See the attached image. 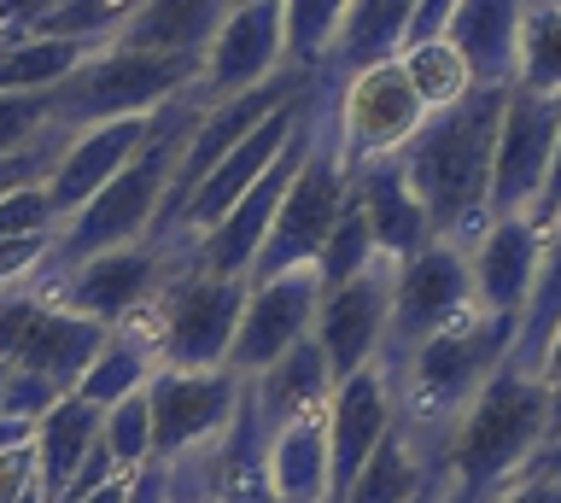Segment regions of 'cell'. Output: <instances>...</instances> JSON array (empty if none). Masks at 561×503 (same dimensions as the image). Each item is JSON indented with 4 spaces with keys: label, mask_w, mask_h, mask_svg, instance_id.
Listing matches in <instances>:
<instances>
[{
    "label": "cell",
    "mask_w": 561,
    "mask_h": 503,
    "mask_svg": "<svg viewBox=\"0 0 561 503\" xmlns=\"http://www.w3.org/2000/svg\"><path fill=\"white\" fill-rule=\"evenodd\" d=\"M30 422H12V415H0V450H18V445H30Z\"/></svg>",
    "instance_id": "cell-48"
},
{
    "label": "cell",
    "mask_w": 561,
    "mask_h": 503,
    "mask_svg": "<svg viewBox=\"0 0 561 503\" xmlns=\"http://www.w3.org/2000/svg\"><path fill=\"white\" fill-rule=\"evenodd\" d=\"M100 422H105V410H94L77 392H65L59 404L35 422L30 450H35V475H42V503H53L70 480H77V468L88 462V450L100 445Z\"/></svg>",
    "instance_id": "cell-24"
},
{
    "label": "cell",
    "mask_w": 561,
    "mask_h": 503,
    "mask_svg": "<svg viewBox=\"0 0 561 503\" xmlns=\"http://www.w3.org/2000/svg\"><path fill=\"white\" fill-rule=\"evenodd\" d=\"M556 135H561V94H533L515 82L503 100L497 152H491V222L526 217L538 205L556 159Z\"/></svg>",
    "instance_id": "cell-12"
},
{
    "label": "cell",
    "mask_w": 561,
    "mask_h": 503,
    "mask_svg": "<svg viewBox=\"0 0 561 503\" xmlns=\"http://www.w3.org/2000/svg\"><path fill=\"white\" fill-rule=\"evenodd\" d=\"M351 0H280V24H287V65L293 71H322L340 47Z\"/></svg>",
    "instance_id": "cell-33"
},
{
    "label": "cell",
    "mask_w": 561,
    "mask_h": 503,
    "mask_svg": "<svg viewBox=\"0 0 561 503\" xmlns=\"http://www.w3.org/2000/svg\"><path fill=\"white\" fill-rule=\"evenodd\" d=\"M427 485H433V468L421 462V450L392 427V433L375 445V457L357 468V480L345 485L340 503H415Z\"/></svg>",
    "instance_id": "cell-31"
},
{
    "label": "cell",
    "mask_w": 561,
    "mask_h": 503,
    "mask_svg": "<svg viewBox=\"0 0 561 503\" xmlns=\"http://www.w3.org/2000/svg\"><path fill=\"white\" fill-rule=\"evenodd\" d=\"M270 480L287 503H328V422H322V410L270 433Z\"/></svg>",
    "instance_id": "cell-28"
},
{
    "label": "cell",
    "mask_w": 561,
    "mask_h": 503,
    "mask_svg": "<svg viewBox=\"0 0 561 503\" xmlns=\"http://www.w3.org/2000/svg\"><path fill=\"white\" fill-rule=\"evenodd\" d=\"M556 334H561V217L543 229L538 282H533V299H526V310H520L515 345H508V369L543 380V357H550Z\"/></svg>",
    "instance_id": "cell-27"
},
{
    "label": "cell",
    "mask_w": 561,
    "mask_h": 503,
    "mask_svg": "<svg viewBox=\"0 0 561 503\" xmlns=\"http://www.w3.org/2000/svg\"><path fill=\"white\" fill-rule=\"evenodd\" d=\"M310 89H316V82H310ZM305 100H310V94H305ZM305 100L280 106L275 117H263V124L245 135V141H240V147L228 152V159H222V164L210 170V176L187 194V205H182V217H175V229H170V235H210V229H217V222H222V217L234 212V205L257 187L263 170H270L280 152H287L293 129H298V117H305ZM170 235H158V240H170Z\"/></svg>",
    "instance_id": "cell-16"
},
{
    "label": "cell",
    "mask_w": 561,
    "mask_h": 503,
    "mask_svg": "<svg viewBox=\"0 0 561 503\" xmlns=\"http://www.w3.org/2000/svg\"><path fill=\"white\" fill-rule=\"evenodd\" d=\"M245 398L234 369H158L147 380L152 410V462H182L193 450L217 445Z\"/></svg>",
    "instance_id": "cell-10"
},
{
    "label": "cell",
    "mask_w": 561,
    "mask_h": 503,
    "mask_svg": "<svg viewBox=\"0 0 561 503\" xmlns=\"http://www.w3.org/2000/svg\"><path fill=\"white\" fill-rule=\"evenodd\" d=\"M533 7H543V0H533Z\"/></svg>",
    "instance_id": "cell-53"
},
{
    "label": "cell",
    "mask_w": 561,
    "mask_h": 503,
    "mask_svg": "<svg viewBox=\"0 0 561 503\" xmlns=\"http://www.w3.org/2000/svg\"><path fill=\"white\" fill-rule=\"evenodd\" d=\"M508 89H468L456 106L427 112L415 141L398 152L403 182L433 222V240L456 252H473L491 229V152H497Z\"/></svg>",
    "instance_id": "cell-1"
},
{
    "label": "cell",
    "mask_w": 561,
    "mask_h": 503,
    "mask_svg": "<svg viewBox=\"0 0 561 503\" xmlns=\"http://www.w3.org/2000/svg\"><path fill=\"white\" fill-rule=\"evenodd\" d=\"M47 240L53 235H30V240H0V293L7 287H24L47 258Z\"/></svg>",
    "instance_id": "cell-42"
},
{
    "label": "cell",
    "mask_w": 561,
    "mask_h": 503,
    "mask_svg": "<svg viewBox=\"0 0 561 503\" xmlns=\"http://www.w3.org/2000/svg\"><path fill=\"white\" fill-rule=\"evenodd\" d=\"M228 12H234V0H147L117 42L123 47H147V54L205 59V47L217 42Z\"/></svg>",
    "instance_id": "cell-25"
},
{
    "label": "cell",
    "mask_w": 561,
    "mask_h": 503,
    "mask_svg": "<svg viewBox=\"0 0 561 503\" xmlns=\"http://www.w3.org/2000/svg\"><path fill=\"white\" fill-rule=\"evenodd\" d=\"M322 422H328V498L340 503L345 485L357 480V468L392 433V387H386V375L375 363L345 375V380H333Z\"/></svg>",
    "instance_id": "cell-17"
},
{
    "label": "cell",
    "mask_w": 561,
    "mask_h": 503,
    "mask_svg": "<svg viewBox=\"0 0 561 503\" xmlns=\"http://www.w3.org/2000/svg\"><path fill=\"white\" fill-rule=\"evenodd\" d=\"M305 152H310V100H305V117H298V129H293V141L287 152L263 170L257 187L245 194L234 212H228L210 235H199V270L210 275H234V282H245L257 264V252H263V240H270L275 229V212H280V199H287V187L298 176V164H305Z\"/></svg>",
    "instance_id": "cell-13"
},
{
    "label": "cell",
    "mask_w": 561,
    "mask_h": 503,
    "mask_svg": "<svg viewBox=\"0 0 561 503\" xmlns=\"http://www.w3.org/2000/svg\"><path fill=\"white\" fill-rule=\"evenodd\" d=\"M526 217H533L538 229H550V222L561 217V135H556V159H550V176H543V194H538V205Z\"/></svg>",
    "instance_id": "cell-46"
},
{
    "label": "cell",
    "mask_w": 561,
    "mask_h": 503,
    "mask_svg": "<svg viewBox=\"0 0 561 503\" xmlns=\"http://www.w3.org/2000/svg\"><path fill=\"white\" fill-rule=\"evenodd\" d=\"M375 258H380V252H375V235H368L363 205H357V199H345V212H340V222H333L328 247L316 252V275H322V293L351 287L368 264H375Z\"/></svg>",
    "instance_id": "cell-35"
},
{
    "label": "cell",
    "mask_w": 561,
    "mask_h": 503,
    "mask_svg": "<svg viewBox=\"0 0 561 503\" xmlns=\"http://www.w3.org/2000/svg\"><path fill=\"white\" fill-rule=\"evenodd\" d=\"M234 7H257V0H234Z\"/></svg>",
    "instance_id": "cell-52"
},
{
    "label": "cell",
    "mask_w": 561,
    "mask_h": 503,
    "mask_svg": "<svg viewBox=\"0 0 561 503\" xmlns=\"http://www.w3.org/2000/svg\"><path fill=\"white\" fill-rule=\"evenodd\" d=\"M100 445L112 450L117 475H135V468L152 462V410H147V392H129L105 410L100 422Z\"/></svg>",
    "instance_id": "cell-37"
},
{
    "label": "cell",
    "mask_w": 561,
    "mask_h": 503,
    "mask_svg": "<svg viewBox=\"0 0 561 503\" xmlns=\"http://www.w3.org/2000/svg\"><path fill=\"white\" fill-rule=\"evenodd\" d=\"M533 0H462L445 42L462 54L473 89H508L520 71V30Z\"/></svg>",
    "instance_id": "cell-20"
},
{
    "label": "cell",
    "mask_w": 561,
    "mask_h": 503,
    "mask_svg": "<svg viewBox=\"0 0 561 503\" xmlns=\"http://www.w3.org/2000/svg\"><path fill=\"white\" fill-rule=\"evenodd\" d=\"M170 106H175V100H170ZM158 124H164V112H152V117H117V124H94V129L70 135L65 152H59V164L47 170V199H53V212H59V222L77 217L82 205L94 199L140 147L152 141Z\"/></svg>",
    "instance_id": "cell-18"
},
{
    "label": "cell",
    "mask_w": 561,
    "mask_h": 503,
    "mask_svg": "<svg viewBox=\"0 0 561 503\" xmlns=\"http://www.w3.org/2000/svg\"><path fill=\"white\" fill-rule=\"evenodd\" d=\"M94 54L100 47H88V42L12 36V42H0V94H53L82 59H94Z\"/></svg>",
    "instance_id": "cell-30"
},
{
    "label": "cell",
    "mask_w": 561,
    "mask_h": 503,
    "mask_svg": "<svg viewBox=\"0 0 561 503\" xmlns=\"http://www.w3.org/2000/svg\"><path fill=\"white\" fill-rule=\"evenodd\" d=\"M210 480H217V503H287L270 480V427L257 422L252 387H245L228 433L210 445Z\"/></svg>",
    "instance_id": "cell-22"
},
{
    "label": "cell",
    "mask_w": 561,
    "mask_h": 503,
    "mask_svg": "<svg viewBox=\"0 0 561 503\" xmlns=\"http://www.w3.org/2000/svg\"><path fill=\"white\" fill-rule=\"evenodd\" d=\"M205 59L187 54H147V47H100L94 59H82L59 89L47 94L53 106V129L59 135H82L94 124H117V117H152L170 100H182L199 89Z\"/></svg>",
    "instance_id": "cell-4"
},
{
    "label": "cell",
    "mask_w": 561,
    "mask_h": 503,
    "mask_svg": "<svg viewBox=\"0 0 561 503\" xmlns=\"http://www.w3.org/2000/svg\"><path fill=\"white\" fill-rule=\"evenodd\" d=\"M199 264V235H170V240H129V247H112L88 264L65 270L59 282L47 287V299H59L65 310L100 322V328H123V322H140L147 310L158 305L182 270Z\"/></svg>",
    "instance_id": "cell-5"
},
{
    "label": "cell",
    "mask_w": 561,
    "mask_h": 503,
    "mask_svg": "<svg viewBox=\"0 0 561 503\" xmlns=\"http://www.w3.org/2000/svg\"><path fill=\"white\" fill-rule=\"evenodd\" d=\"M497 503H561V475H520Z\"/></svg>",
    "instance_id": "cell-45"
},
{
    "label": "cell",
    "mask_w": 561,
    "mask_h": 503,
    "mask_svg": "<svg viewBox=\"0 0 561 503\" xmlns=\"http://www.w3.org/2000/svg\"><path fill=\"white\" fill-rule=\"evenodd\" d=\"M59 387H53V380L47 375H30V369H12L7 375V392H0V415H12V422H42V415L53 410V404H59Z\"/></svg>",
    "instance_id": "cell-40"
},
{
    "label": "cell",
    "mask_w": 561,
    "mask_h": 503,
    "mask_svg": "<svg viewBox=\"0 0 561 503\" xmlns=\"http://www.w3.org/2000/svg\"><path fill=\"white\" fill-rule=\"evenodd\" d=\"M105 334H112V328L65 310L59 299L35 293L30 282L0 293V357H7L12 369L47 375L59 392H77V380L88 375V363L100 357Z\"/></svg>",
    "instance_id": "cell-7"
},
{
    "label": "cell",
    "mask_w": 561,
    "mask_h": 503,
    "mask_svg": "<svg viewBox=\"0 0 561 503\" xmlns=\"http://www.w3.org/2000/svg\"><path fill=\"white\" fill-rule=\"evenodd\" d=\"M287 71V24H280V0H257V7H234L217 42L205 47L199 71V100H234L245 89H263L270 77Z\"/></svg>",
    "instance_id": "cell-14"
},
{
    "label": "cell",
    "mask_w": 561,
    "mask_h": 503,
    "mask_svg": "<svg viewBox=\"0 0 561 503\" xmlns=\"http://www.w3.org/2000/svg\"><path fill=\"white\" fill-rule=\"evenodd\" d=\"M252 387V404H257V422L263 427H287L298 415H316L328 410V392H333V369H328V352L310 340H298L287 357L275 363V369H263L257 380H245Z\"/></svg>",
    "instance_id": "cell-23"
},
{
    "label": "cell",
    "mask_w": 561,
    "mask_h": 503,
    "mask_svg": "<svg viewBox=\"0 0 561 503\" xmlns=\"http://www.w3.org/2000/svg\"><path fill=\"white\" fill-rule=\"evenodd\" d=\"M322 275L316 264L305 270H280L270 282H252L234 328V345H228V369L240 380H257L263 369H275L280 357L293 352L298 340L316 334V317H322Z\"/></svg>",
    "instance_id": "cell-11"
},
{
    "label": "cell",
    "mask_w": 561,
    "mask_h": 503,
    "mask_svg": "<svg viewBox=\"0 0 561 503\" xmlns=\"http://www.w3.org/2000/svg\"><path fill=\"white\" fill-rule=\"evenodd\" d=\"M561 375V334H556V345H550V357H543V380H556Z\"/></svg>",
    "instance_id": "cell-49"
},
{
    "label": "cell",
    "mask_w": 561,
    "mask_h": 503,
    "mask_svg": "<svg viewBox=\"0 0 561 503\" xmlns=\"http://www.w3.org/2000/svg\"><path fill=\"white\" fill-rule=\"evenodd\" d=\"M53 229H59V212L47 199V182L12 187L0 199V240H30V235H53Z\"/></svg>",
    "instance_id": "cell-39"
},
{
    "label": "cell",
    "mask_w": 561,
    "mask_h": 503,
    "mask_svg": "<svg viewBox=\"0 0 561 503\" xmlns=\"http://www.w3.org/2000/svg\"><path fill=\"white\" fill-rule=\"evenodd\" d=\"M410 12H415V0H351L340 47H333L328 65L340 77H351V71H368V65L398 59L403 54V30H410Z\"/></svg>",
    "instance_id": "cell-29"
},
{
    "label": "cell",
    "mask_w": 561,
    "mask_h": 503,
    "mask_svg": "<svg viewBox=\"0 0 561 503\" xmlns=\"http://www.w3.org/2000/svg\"><path fill=\"white\" fill-rule=\"evenodd\" d=\"M123 498H129V475H112V480H105V485H94V492H82V498H53V503H123Z\"/></svg>",
    "instance_id": "cell-47"
},
{
    "label": "cell",
    "mask_w": 561,
    "mask_h": 503,
    "mask_svg": "<svg viewBox=\"0 0 561 503\" xmlns=\"http://www.w3.org/2000/svg\"><path fill=\"white\" fill-rule=\"evenodd\" d=\"M515 82L533 94H561V0H543V7L526 12Z\"/></svg>",
    "instance_id": "cell-36"
},
{
    "label": "cell",
    "mask_w": 561,
    "mask_h": 503,
    "mask_svg": "<svg viewBox=\"0 0 561 503\" xmlns=\"http://www.w3.org/2000/svg\"><path fill=\"white\" fill-rule=\"evenodd\" d=\"M47 135H53L47 94H0V159L7 152H30Z\"/></svg>",
    "instance_id": "cell-38"
},
{
    "label": "cell",
    "mask_w": 561,
    "mask_h": 503,
    "mask_svg": "<svg viewBox=\"0 0 561 503\" xmlns=\"http://www.w3.org/2000/svg\"><path fill=\"white\" fill-rule=\"evenodd\" d=\"M7 375H12V363H7V357H0V392H7Z\"/></svg>",
    "instance_id": "cell-50"
},
{
    "label": "cell",
    "mask_w": 561,
    "mask_h": 503,
    "mask_svg": "<svg viewBox=\"0 0 561 503\" xmlns=\"http://www.w3.org/2000/svg\"><path fill=\"white\" fill-rule=\"evenodd\" d=\"M456 7H462V0H415V12H410V30H403V47L445 42V30H450V19H456Z\"/></svg>",
    "instance_id": "cell-43"
},
{
    "label": "cell",
    "mask_w": 561,
    "mask_h": 503,
    "mask_svg": "<svg viewBox=\"0 0 561 503\" xmlns=\"http://www.w3.org/2000/svg\"><path fill=\"white\" fill-rule=\"evenodd\" d=\"M123 503H170V468L164 462H147L129 475V498Z\"/></svg>",
    "instance_id": "cell-44"
},
{
    "label": "cell",
    "mask_w": 561,
    "mask_h": 503,
    "mask_svg": "<svg viewBox=\"0 0 561 503\" xmlns=\"http://www.w3.org/2000/svg\"><path fill=\"white\" fill-rule=\"evenodd\" d=\"M538 258H543V229L533 217H503L480 235V247L468 252V270H473V293H480L485 317L520 322L538 282Z\"/></svg>",
    "instance_id": "cell-19"
},
{
    "label": "cell",
    "mask_w": 561,
    "mask_h": 503,
    "mask_svg": "<svg viewBox=\"0 0 561 503\" xmlns=\"http://www.w3.org/2000/svg\"><path fill=\"white\" fill-rule=\"evenodd\" d=\"M392 282H398V264L375 258L357 282L328 293L322 299V317H316V345L328 352V369L333 380L368 369L386 345V322H392Z\"/></svg>",
    "instance_id": "cell-15"
},
{
    "label": "cell",
    "mask_w": 561,
    "mask_h": 503,
    "mask_svg": "<svg viewBox=\"0 0 561 503\" xmlns=\"http://www.w3.org/2000/svg\"><path fill=\"white\" fill-rule=\"evenodd\" d=\"M147 0H53L47 12H35V24L24 36H59V42H88V47H112L129 19Z\"/></svg>",
    "instance_id": "cell-32"
},
{
    "label": "cell",
    "mask_w": 561,
    "mask_h": 503,
    "mask_svg": "<svg viewBox=\"0 0 561 503\" xmlns=\"http://www.w3.org/2000/svg\"><path fill=\"white\" fill-rule=\"evenodd\" d=\"M245 293H252V282L210 275L199 264L175 275L147 310L158 369H228V345H234Z\"/></svg>",
    "instance_id": "cell-6"
},
{
    "label": "cell",
    "mask_w": 561,
    "mask_h": 503,
    "mask_svg": "<svg viewBox=\"0 0 561 503\" xmlns=\"http://www.w3.org/2000/svg\"><path fill=\"white\" fill-rule=\"evenodd\" d=\"M328 503H333V498H328Z\"/></svg>",
    "instance_id": "cell-54"
},
{
    "label": "cell",
    "mask_w": 561,
    "mask_h": 503,
    "mask_svg": "<svg viewBox=\"0 0 561 503\" xmlns=\"http://www.w3.org/2000/svg\"><path fill=\"white\" fill-rule=\"evenodd\" d=\"M152 375H158V345H152L147 317H140V322H123V328L105 334L100 357L88 363V375L77 380V398H88L94 410H112L117 398L147 392Z\"/></svg>",
    "instance_id": "cell-26"
},
{
    "label": "cell",
    "mask_w": 561,
    "mask_h": 503,
    "mask_svg": "<svg viewBox=\"0 0 561 503\" xmlns=\"http://www.w3.org/2000/svg\"><path fill=\"white\" fill-rule=\"evenodd\" d=\"M351 199L363 205L375 252L386 258V264H410L415 252L433 247V222H427V212H421V199L410 194L398 159H375L368 170H357V176H351Z\"/></svg>",
    "instance_id": "cell-21"
},
{
    "label": "cell",
    "mask_w": 561,
    "mask_h": 503,
    "mask_svg": "<svg viewBox=\"0 0 561 503\" xmlns=\"http://www.w3.org/2000/svg\"><path fill=\"white\" fill-rule=\"evenodd\" d=\"M421 124H427V106H421L398 59L351 71L340 82V112H333V141H340L345 176H357L375 159H398Z\"/></svg>",
    "instance_id": "cell-8"
},
{
    "label": "cell",
    "mask_w": 561,
    "mask_h": 503,
    "mask_svg": "<svg viewBox=\"0 0 561 503\" xmlns=\"http://www.w3.org/2000/svg\"><path fill=\"white\" fill-rule=\"evenodd\" d=\"M199 106H205L199 89L182 94L175 106H164V124H158L152 141L140 147L135 159L123 164L77 217H65L59 229H53L42 270L30 275L35 293H47L65 270L88 264V258H100V252H112V247H129V240H147L152 235V222H158V212H164V199H170V187H175V164H182V152H187V135H193V124H199Z\"/></svg>",
    "instance_id": "cell-2"
},
{
    "label": "cell",
    "mask_w": 561,
    "mask_h": 503,
    "mask_svg": "<svg viewBox=\"0 0 561 503\" xmlns=\"http://www.w3.org/2000/svg\"><path fill=\"white\" fill-rule=\"evenodd\" d=\"M480 310V293H473V270H468V252L433 240L427 252H415L410 264H398V282H392V322H386V345L375 363H398L410 357L415 345H427L433 334L468 322Z\"/></svg>",
    "instance_id": "cell-9"
},
{
    "label": "cell",
    "mask_w": 561,
    "mask_h": 503,
    "mask_svg": "<svg viewBox=\"0 0 561 503\" xmlns=\"http://www.w3.org/2000/svg\"><path fill=\"white\" fill-rule=\"evenodd\" d=\"M398 65H403V77H410V89L421 94V106H427V112H445V106H456V100H462V94L473 89L468 65H462V54H456L450 42L403 47Z\"/></svg>",
    "instance_id": "cell-34"
},
{
    "label": "cell",
    "mask_w": 561,
    "mask_h": 503,
    "mask_svg": "<svg viewBox=\"0 0 561 503\" xmlns=\"http://www.w3.org/2000/svg\"><path fill=\"white\" fill-rule=\"evenodd\" d=\"M543 445H550V380L503 363L456 422L433 503H497Z\"/></svg>",
    "instance_id": "cell-3"
},
{
    "label": "cell",
    "mask_w": 561,
    "mask_h": 503,
    "mask_svg": "<svg viewBox=\"0 0 561 503\" xmlns=\"http://www.w3.org/2000/svg\"><path fill=\"white\" fill-rule=\"evenodd\" d=\"M433 498H438V485H427V492H421V498H415V503H433Z\"/></svg>",
    "instance_id": "cell-51"
},
{
    "label": "cell",
    "mask_w": 561,
    "mask_h": 503,
    "mask_svg": "<svg viewBox=\"0 0 561 503\" xmlns=\"http://www.w3.org/2000/svg\"><path fill=\"white\" fill-rule=\"evenodd\" d=\"M0 503H42V475H35V450H0Z\"/></svg>",
    "instance_id": "cell-41"
}]
</instances>
